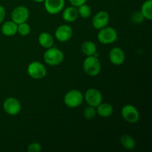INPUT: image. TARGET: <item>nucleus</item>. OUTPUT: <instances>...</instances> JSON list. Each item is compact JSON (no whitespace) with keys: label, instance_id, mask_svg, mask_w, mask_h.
Instances as JSON below:
<instances>
[{"label":"nucleus","instance_id":"1","mask_svg":"<svg viewBox=\"0 0 152 152\" xmlns=\"http://www.w3.org/2000/svg\"><path fill=\"white\" fill-rule=\"evenodd\" d=\"M43 59L47 65L50 66H56L63 62L64 54L59 49L51 47L48 48L43 54Z\"/></svg>","mask_w":152,"mask_h":152},{"label":"nucleus","instance_id":"2","mask_svg":"<svg viewBox=\"0 0 152 152\" xmlns=\"http://www.w3.org/2000/svg\"><path fill=\"white\" fill-rule=\"evenodd\" d=\"M85 73L91 77H96L101 71V63L99 59L94 56H88L83 62Z\"/></svg>","mask_w":152,"mask_h":152},{"label":"nucleus","instance_id":"3","mask_svg":"<svg viewBox=\"0 0 152 152\" xmlns=\"http://www.w3.org/2000/svg\"><path fill=\"white\" fill-rule=\"evenodd\" d=\"M84 96L80 91L71 90L67 92L64 97V102L68 108H75L80 106L83 102Z\"/></svg>","mask_w":152,"mask_h":152},{"label":"nucleus","instance_id":"4","mask_svg":"<svg viewBox=\"0 0 152 152\" xmlns=\"http://www.w3.org/2000/svg\"><path fill=\"white\" fill-rule=\"evenodd\" d=\"M118 38L117 32L114 28L111 27H105L100 29L98 33L97 39L102 44L109 45L116 42Z\"/></svg>","mask_w":152,"mask_h":152},{"label":"nucleus","instance_id":"5","mask_svg":"<svg viewBox=\"0 0 152 152\" xmlns=\"http://www.w3.org/2000/svg\"><path fill=\"white\" fill-rule=\"evenodd\" d=\"M28 74L34 80L44 78L47 74V70L42 63L39 62H32L28 66Z\"/></svg>","mask_w":152,"mask_h":152},{"label":"nucleus","instance_id":"6","mask_svg":"<svg viewBox=\"0 0 152 152\" xmlns=\"http://www.w3.org/2000/svg\"><path fill=\"white\" fill-rule=\"evenodd\" d=\"M123 118L130 124L137 123L140 120V114L136 108L132 105H126L122 108Z\"/></svg>","mask_w":152,"mask_h":152},{"label":"nucleus","instance_id":"7","mask_svg":"<svg viewBox=\"0 0 152 152\" xmlns=\"http://www.w3.org/2000/svg\"><path fill=\"white\" fill-rule=\"evenodd\" d=\"M3 108L7 114L11 116L17 115L21 111V103L16 98L8 97L4 101Z\"/></svg>","mask_w":152,"mask_h":152},{"label":"nucleus","instance_id":"8","mask_svg":"<svg viewBox=\"0 0 152 152\" xmlns=\"http://www.w3.org/2000/svg\"><path fill=\"white\" fill-rule=\"evenodd\" d=\"M85 100L90 106L96 108L102 102V95L99 90L96 88H89L86 91L84 96Z\"/></svg>","mask_w":152,"mask_h":152},{"label":"nucleus","instance_id":"9","mask_svg":"<svg viewBox=\"0 0 152 152\" xmlns=\"http://www.w3.org/2000/svg\"><path fill=\"white\" fill-rule=\"evenodd\" d=\"M28 17H29V10L25 6H18L12 11V21L17 25L26 22Z\"/></svg>","mask_w":152,"mask_h":152},{"label":"nucleus","instance_id":"10","mask_svg":"<svg viewBox=\"0 0 152 152\" xmlns=\"http://www.w3.org/2000/svg\"><path fill=\"white\" fill-rule=\"evenodd\" d=\"M73 35V30L68 25H62L56 28L55 31V37L58 41L65 42L71 39Z\"/></svg>","mask_w":152,"mask_h":152},{"label":"nucleus","instance_id":"11","mask_svg":"<svg viewBox=\"0 0 152 152\" xmlns=\"http://www.w3.org/2000/svg\"><path fill=\"white\" fill-rule=\"evenodd\" d=\"M109 19V14L107 12L99 11L94 16L92 19V25L96 29L100 30L107 26Z\"/></svg>","mask_w":152,"mask_h":152},{"label":"nucleus","instance_id":"12","mask_svg":"<svg viewBox=\"0 0 152 152\" xmlns=\"http://www.w3.org/2000/svg\"><path fill=\"white\" fill-rule=\"evenodd\" d=\"M65 0H45V7L50 14H57L63 10Z\"/></svg>","mask_w":152,"mask_h":152},{"label":"nucleus","instance_id":"13","mask_svg":"<svg viewBox=\"0 0 152 152\" xmlns=\"http://www.w3.org/2000/svg\"><path fill=\"white\" fill-rule=\"evenodd\" d=\"M109 59L114 65H120L124 62L126 55L120 48H113L109 52Z\"/></svg>","mask_w":152,"mask_h":152},{"label":"nucleus","instance_id":"14","mask_svg":"<svg viewBox=\"0 0 152 152\" xmlns=\"http://www.w3.org/2000/svg\"><path fill=\"white\" fill-rule=\"evenodd\" d=\"M18 25L13 21H7L2 25L1 31L3 35L7 37H12L17 33Z\"/></svg>","mask_w":152,"mask_h":152},{"label":"nucleus","instance_id":"15","mask_svg":"<svg viewBox=\"0 0 152 152\" xmlns=\"http://www.w3.org/2000/svg\"><path fill=\"white\" fill-rule=\"evenodd\" d=\"M79 16L77 8L74 6L67 7L65 9L62 13V18L65 21L68 22H73L77 19Z\"/></svg>","mask_w":152,"mask_h":152},{"label":"nucleus","instance_id":"16","mask_svg":"<svg viewBox=\"0 0 152 152\" xmlns=\"http://www.w3.org/2000/svg\"><path fill=\"white\" fill-rule=\"evenodd\" d=\"M96 108V114L100 116L101 117H104V118L110 117L114 111L112 105L109 103H102L101 102Z\"/></svg>","mask_w":152,"mask_h":152},{"label":"nucleus","instance_id":"17","mask_svg":"<svg viewBox=\"0 0 152 152\" xmlns=\"http://www.w3.org/2000/svg\"><path fill=\"white\" fill-rule=\"evenodd\" d=\"M39 43L40 45L42 46L44 48H50L53 47V42H54V40H53V37L51 36V34H49L48 32H43L39 37Z\"/></svg>","mask_w":152,"mask_h":152},{"label":"nucleus","instance_id":"18","mask_svg":"<svg viewBox=\"0 0 152 152\" xmlns=\"http://www.w3.org/2000/svg\"><path fill=\"white\" fill-rule=\"evenodd\" d=\"M120 143L123 148L127 150H133L136 147L134 139L129 134H123L120 137Z\"/></svg>","mask_w":152,"mask_h":152},{"label":"nucleus","instance_id":"19","mask_svg":"<svg viewBox=\"0 0 152 152\" xmlns=\"http://www.w3.org/2000/svg\"><path fill=\"white\" fill-rule=\"evenodd\" d=\"M97 48L96 44L91 41H86L82 45V51L86 56H94L96 52Z\"/></svg>","mask_w":152,"mask_h":152},{"label":"nucleus","instance_id":"20","mask_svg":"<svg viewBox=\"0 0 152 152\" xmlns=\"http://www.w3.org/2000/svg\"><path fill=\"white\" fill-rule=\"evenodd\" d=\"M152 0H147L142 4L141 7V13L144 18L148 20L152 19Z\"/></svg>","mask_w":152,"mask_h":152},{"label":"nucleus","instance_id":"21","mask_svg":"<svg viewBox=\"0 0 152 152\" xmlns=\"http://www.w3.org/2000/svg\"><path fill=\"white\" fill-rule=\"evenodd\" d=\"M77 10H78L79 16H81L82 18H84V19L90 17L91 15V8L90 7V6L86 4V3L79 6Z\"/></svg>","mask_w":152,"mask_h":152},{"label":"nucleus","instance_id":"22","mask_svg":"<svg viewBox=\"0 0 152 152\" xmlns=\"http://www.w3.org/2000/svg\"><path fill=\"white\" fill-rule=\"evenodd\" d=\"M17 32L22 37L28 36L31 33V27L26 22H23L19 25H18Z\"/></svg>","mask_w":152,"mask_h":152},{"label":"nucleus","instance_id":"23","mask_svg":"<svg viewBox=\"0 0 152 152\" xmlns=\"http://www.w3.org/2000/svg\"><path fill=\"white\" fill-rule=\"evenodd\" d=\"M83 115H84L85 118L87 119V120H92V119H94L96 117V111L94 107L89 105L88 107L85 108Z\"/></svg>","mask_w":152,"mask_h":152},{"label":"nucleus","instance_id":"24","mask_svg":"<svg viewBox=\"0 0 152 152\" xmlns=\"http://www.w3.org/2000/svg\"><path fill=\"white\" fill-rule=\"evenodd\" d=\"M144 19H145V18H144V16H142V13L140 11L134 12V13H133V15L132 16V22H134V23L136 24L142 23V22L144 21Z\"/></svg>","mask_w":152,"mask_h":152},{"label":"nucleus","instance_id":"25","mask_svg":"<svg viewBox=\"0 0 152 152\" xmlns=\"http://www.w3.org/2000/svg\"><path fill=\"white\" fill-rule=\"evenodd\" d=\"M42 151V146L38 142H33L28 147V152H40Z\"/></svg>","mask_w":152,"mask_h":152},{"label":"nucleus","instance_id":"26","mask_svg":"<svg viewBox=\"0 0 152 152\" xmlns=\"http://www.w3.org/2000/svg\"><path fill=\"white\" fill-rule=\"evenodd\" d=\"M69 1L72 4V6H74V7H77L82 5V4H85L87 1V0H69Z\"/></svg>","mask_w":152,"mask_h":152},{"label":"nucleus","instance_id":"27","mask_svg":"<svg viewBox=\"0 0 152 152\" xmlns=\"http://www.w3.org/2000/svg\"><path fill=\"white\" fill-rule=\"evenodd\" d=\"M5 9L2 5H0V24L4 21V18H5Z\"/></svg>","mask_w":152,"mask_h":152},{"label":"nucleus","instance_id":"28","mask_svg":"<svg viewBox=\"0 0 152 152\" xmlns=\"http://www.w3.org/2000/svg\"><path fill=\"white\" fill-rule=\"evenodd\" d=\"M34 1L36 2H43V1H45V0H34Z\"/></svg>","mask_w":152,"mask_h":152}]
</instances>
